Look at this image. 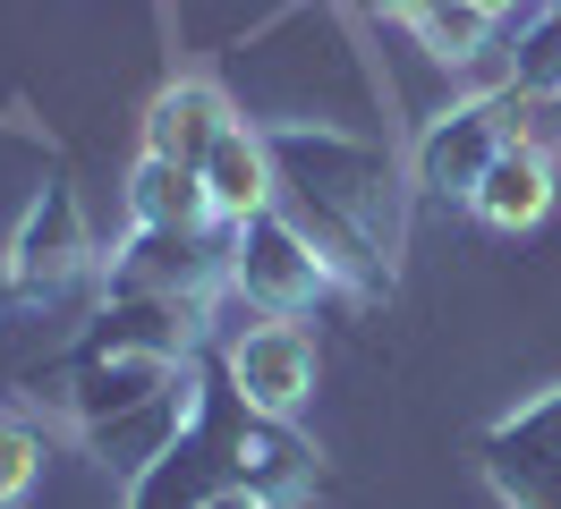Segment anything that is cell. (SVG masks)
Masks as SVG:
<instances>
[{
    "label": "cell",
    "instance_id": "6da1fadb",
    "mask_svg": "<svg viewBox=\"0 0 561 509\" xmlns=\"http://www.w3.org/2000/svg\"><path fill=\"white\" fill-rule=\"evenodd\" d=\"M323 280H332V271H323V255L307 246V230H298L280 204L230 230V289H239L247 305H264V314H280V323H289V314H307V305H316Z\"/></svg>",
    "mask_w": 561,
    "mask_h": 509
},
{
    "label": "cell",
    "instance_id": "7a4b0ae2",
    "mask_svg": "<svg viewBox=\"0 0 561 509\" xmlns=\"http://www.w3.org/2000/svg\"><path fill=\"white\" fill-rule=\"evenodd\" d=\"M477 459H485V484L502 493V509H561V391L502 416Z\"/></svg>",
    "mask_w": 561,
    "mask_h": 509
},
{
    "label": "cell",
    "instance_id": "3957f363",
    "mask_svg": "<svg viewBox=\"0 0 561 509\" xmlns=\"http://www.w3.org/2000/svg\"><path fill=\"white\" fill-rule=\"evenodd\" d=\"M94 264V238H85V212H77L69 178H43L26 212H18V238H9V271H18V289H69L77 271Z\"/></svg>",
    "mask_w": 561,
    "mask_h": 509
},
{
    "label": "cell",
    "instance_id": "277c9868",
    "mask_svg": "<svg viewBox=\"0 0 561 509\" xmlns=\"http://www.w3.org/2000/svg\"><path fill=\"white\" fill-rule=\"evenodd\" d=\"M230 391H239L255 416H298L307 391H316V339L298 332V323H255V332L230 339Z\"/></svg>",
    "mask_w": 561,
    "mask_h": 509
},
{
    "label": "cell",
    "instance_id": "5b68a950",
    "mask_svg": "<svg viewBox=\"0 0 561 509\" xmlns=\"http://www.w3.org/2000/svg\"><path fill=\"white\" fill-rule=\"evenodd\" d=\"M179 382H187V357H128V348L103 357V348H77L69 400H77V416H85V433H103V425H119V416L171 400Z\"/></svg>",
    "mask_w": 561,
    "mask_h": 509
},
{
    "label": "cell",
    "instance_id": "8992f818",
    "mask_svg": "<svg viewBox=\"0 0 561 509\" xmlns=\"http://www.w3.org/2000/svg\"><path fill=\"white\" fill-rule=\"evenodd\" d=\"M511 102H459V111H443L434 128H425L417 144V178L434 187V196H477L485 187V170L502 162V144H511V119H502Z\"/></svg>",
    "mask_w": 561,
    "mask_h": 509
},
{
    "label": "cell",
    "instance_id": "52a82bcc",
    "mask_svg": "<svg viewBox=\"0 0 561 509\" xmlns=\"http://www.w3.org/2000/svg\"><path fill=\"white\" fill-rule=\"evenodd\" d=\"M230 459H239V484L264 509H289V501L316 493V450L289 433V416H255V407L239 400V416H230Z\"/></svg>",
    "mask_w": 561,
    "mask_h": 509
},
{
    "label": "cell",
    "instance_id": "ba28073f",
    "mask_svg": "<svg viewBox=\"0 0 561 509\" xmlns=\"http://www.w3.org/2000/svg\"><path fill=\"white\" fill-rule=\"evenodd\" d=\"M196 178H205V204H213V221L221 230H239V221H255V212H273L280 196V178H273V144L255 128H221V144H213L205 162H196Z\"/></svg>",
    "mask_w": 561,
    "mask_h": 509
},
{
    "label": "cell",
    "instance_id": "9c48e42d",
    "mask_svg": "<svg viewBox=\"0 0 561 509\" xmlns=\"http://www.w3.org/2000/svg\"><path fill=\"white\" fill-rule=\"evenodd\" d=\"M468 204H477V221H493V230H536V221L553 212V162H545V144H536V136H511L502 162L485 170V187Z\"/></svg>",
    "mask_w": 561,
    "mask_h": 509
},
{
    "label": "cell",
    "instance_id": "30bf717a",
    "mask_svg": "<svg viewBox=\"0 0 561 509\" xmlns=\"http://www.w3.org/2000/svg\"><path fill=\"white\" fill-rule=\"evenodd\" d=\"M221 128H230V102L213 94V85H196V77H179V85H162L153 111H145V153L196 170L213 144H221Z\"/></svg>",
    "mask_w": 561,
    "mask_h": 509
},
{
    "label": "cell",
    "instance_id": "8fae6325",
    "mask_svg": "<svg viewBox=\"0 0 561 509\" xmlns=\"http://www.w3.org/2000/svg\"><path fill=\"white\" fill-rule=\"evenodd\" d=\"M128 212H137V230H221L205 204V178L187 162H162V153H145L137 178H128Z\"/></svg>",
    "mask_w": 561,
    "mask_h": 509
},
{
    "label": "cell",
    "instance_id": "7c38bea8",
    "mask_svg": "<svg viewBox=\"0 0 561 509\" xmlns=\"http://www.w3.org/2000/svg\"><path fill=\"white\" fill-rule=\"evenodd\" d=\"M409 34H417V43L434 51V60L468 68V60H477V51L493 43V18L477 9V0H434V9H425V18H417Z\"/></svg>",
    "mask_w": 561,
    "mask_h": 509
},
{
    "label": "cell",
    "instance_id": "4fadbf2b",
    "mask_svg": "<svg viewBox=\"0 0 561 509\" xmlns=\"http://www.w3.org/2000/svg\"><path fill=\"white\" fill-rule=\"evenodd\" d=\"M545 94H561V9H545L519 34V77H511V102H545Z\"/></svg>",
    "mask_w": 561,
    "mask_h": 509
},
{
    "label": "cell",
    "instance_id": "5bb4252c",
    "mask_svg": "<svg viewBox=\"0 0 561 509\" xmlns=\"http://www.w3.org/2000/svg\"><path fill=\"white\" fill-rule=\"evenodd\" d=\"M43 475V433L26 416H0V509L26 501V484Z\"/></svg>",
    "mask_w": 561,
    "mask_h": 509
},
{
    "label": "cell",
    "instance_id": "9a60e30c",
    "mask_svg": "<svg viewBox=\"0 0 561 509\" xmlns=\"http://www.w3.org/2000/svg\"><path fill=\"white\" fill-rule=\"evenodd\" d=\"M196 509H264V501H255L247 484H221V493H205V501H196Z\"/></svg>",
    "mask_w": 561,
    "mask_h": 509
},
{
    "label": "cell",
    "instance_id": "2e32d148",
    "mask_svg": "<svg viewBox=\"0 0 561 509\" xmlns=\"http://www.w3.org/2000/svg\"><path fill=\"white\" fill-rule=\"evenodd\" d=\"M545 136H561V94L536 102V144H545Z\"/></svg>",
    "mask_w": 561,
    "mask_h": 509
},
{
    "label": "cell",
    "instance_id": "e0dca14e",
    "mask_svg": "<svg viewBox=\"0 0 561 509\" xmlns=\"http://www.w3.org/2000/svg\"><path fill=\"white\" fill-rule=\"evenodd\" d=\"M425 9H434V0H383V18H400V26H417Z\"/></svg>",
    "mask_w": 561,
    "mask_h": 509
},
{
    "label": "cell",
    "instance_id": "ac0fdd59",
    "mask_svg": "<svg viewBox=\"0 0 561 509\" xmlns=\"http://www.w3.org/2000/svg\"><path fill=\"white\" fill-rule=\"evenodd\" d=\"M477 9H485V18H511V9H519V0H477Z\"/></svg>",
    "mask_w": 561,
    "mask_h": 509
},
{
    "label": "cell",
    "instance_id": "d6986e66",
    "mask_svg": "<svg viewBox=\"0 0 561 509\" xmlns=\"http://www.w3.org/2000/svg\"><path fill=\"white\" fill-rule=\"evenodd\" d=\"M553 9H561V0H553Z\"/></svg>",
    "mask_w": 561,
    "mask_h": 509
}]
</instances>
